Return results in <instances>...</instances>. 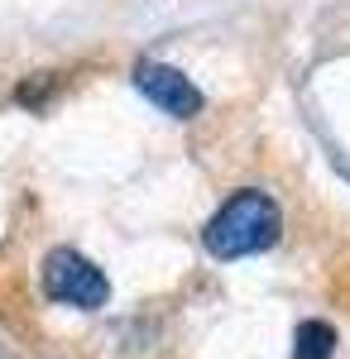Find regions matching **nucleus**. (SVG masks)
I'll return each mask as SVG.
<instances>
[{"instance_id":"nucleus-1","label":"nucleus","mask_w":350,"mask_h":359,"mask_svg":"<svg viewBox=\"0 0 350 359\" xmlns=\"http://www.w3.org/2000/svg\"><path fill=\"white\" fill-rule=\"evenodd\" d=\"M202 240H207V249L216 259H245V254L269 249L278 240V206H273V196L254 192V187L235 192L231 201H221V211L207 221Z\"/></svg>"},{"instance_id":"nucleus-4","label":"nucleus","mask_w":350,"mask_h":359,"mask_svg":"<svg viewBox=\"0 0 350 359\" xmlns=\"http://www.w3.org/2000/svg\"><path fill=\"white\" fill-rule=\"evenodd\" d=\"M336 350V331L326 321H302L293 340V359H331Z\"/></svg>"},{"instance_id":"nucleus-2","label":"nucleus","mask_w":350,"mask_h":359,"mask_svg":"<svg viewBox=\"0 0 350 359\" xmlns=\"http://www.w3.org/2000/svg\"><path fill=\"white\" fill-rule=\"evenodd\" d=\"M44 292L63 306L96 311V306H106L110 283L86 254H77V249H53V254L44 259Z\"/></svg>"},{"instance_id":"nucleus-3","label":"nucleus","mask_w":350,"mask_h":359,"mask_svg":"<svg viewBox=\"0 0 350 359\" xmlns=\"http://www.w3.org/2000/svg\"><path fill=\"white\" fill-rule=\"evenodd\" d=\"M135 86L159 106L163 115H173V120H192V115L202 111V91L192 86V77H183V72L168 67V62H139Z\"/></svg>"}]
</instances>
